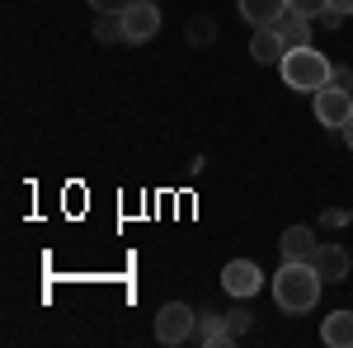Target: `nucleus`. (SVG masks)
I'll return each instance as SVG.
<instances>
[{"label":"nucleus","mask_w":353,"mask_h":348,"mask_svg":"<svg viewBox=\"0 0 353 348\" xmlns=\"http://www.w3.org/2000/svg\"><path fill=\"white\" fill-rule=\"evenodd\" d=\"M321 273L316 264H301V259H283V268L273 273V301H278V311H288V316H306L316 301H321Z\"/></svg>","instance_id":"1"},{"label":"nucleus","mask_w":353,"mask_h":348,"mask_svg":"<svg viewBox=\"0 0 353 348\" xmlns=\"http://www.w3.org/2000/svg\"><path fill=\"white\" fill-rule=\"evenodd\" d=\"M278 71H283V85L297 90V94H316V90H325L330 76H334L330 57L316 52V48H288V57L278 61Z\"/></svg>","instance_id":"2"},{"label":"nucleus","mask_w":353,"mask_h":348,"mask_svg":"<svg viewBox=\"0 0 353 348\" xmlns=\"http://www.w3.org/2000/svg\"><path fill=\"white\" fill-rule=\"evenodd\" d=\"M193 325H198V311H189L184 301H165L161 316H156V339L161 344H189L193 339Z\"/></svg>","instance_id":"3"},{"label":"nucleus","mask_w":353,"mask_h":348,"mask_svg":"<svg viewBox=\"0 0 353 348\" xmlns=\"http://www.w3.org/2000/svg\"><path fill=\"white\" fill-rule=\"evenodd\" d=\"M311 99H316V123H321V127H339V132H344V123L353 118V90H344V85L330 81L325 90H316Z\"/></svg>","instance_id":"4"},{"label":"nucleus","mask_w":353,"mask_h":348,"mask_svg":"<svg viewBox=\"0 0 353 348\" xmlns=\"http://www.w3.org/2000/svg\"><path fill=\"white\" fill-rule=\"evenodd\" d=\"M161 33V5L156 0H137L123 10V38L128 43H151Z\"/></svg>","instance_id":"5"},{"label":"nucleus","mask_w":353,"mask_h":348,"mask_svg":"<svg viewBox=\"0 0 353 348\" xmlns=\"http://www.w3.org/2000/svg\"><path fill=\"white\" fill-rule=\"evenodd\" d=\"M221 287H226V296L245 301V296H254L264 287V273H259L254 259H231V264L221 268Z\"/></svg>","instance_id":"6"},{"label":"nucleus","mask_w":353,"mask_h":348,"mask_svg":"<svg viewBox=\"0 0 353 348\" xmlns=\"http://www.w3.org/2000/svg\"><path fill=\"white\" fill-rule=\"evenodd\" d=\"M193 339H198V344H208V348H226V344H236V339H231V325H226V311H198Z\"/></svg>","instance_id":"7"},{"label":"nucleus","mask_w":353,"mask_h":348,"mask_svg":"<svg viewBox=\"0 0 353 348\" xmlns=\"http://www.w3.org/2000/svg\"><path fill=\"white\" fill-rule=\"evenodd\" d=\"M311 264H316V273H321L325 283H344V278H349V268H353V254L344 249V245H321Z\"/></svg>","instance_id":"8"},{"label":"nucleus","mask_w":353,"mask_h":348,"mask_svg":"<svg viewBox=\"0 0 353 348\" xmlns=\"http://www.w3.org/2000/svg\"><path fill=\"white\" fill-rule=\"evenodd\" d=\"M278 249H283V259H301V264H311L316 249H321V240H316L311 226H288L283 240H278Z\"/></svg>","instance_id":"9"},{"label":"nucleus","mask_w":353,"mask_h":348,"mask_svg":"<svg viewBox=\"0 0 353 348\" xmlns=\"http://www.w3.org/2000/svg\"><path fill=\"white\" fill-rule=\"evenodd\" d=\"M250 57L259 61V66H278L283 57H288V43L278 38V28H254V38H250Z\"/></svg>","instance_id":"10"},{"label":"nucleus","mask_w":353,"mask_h":348,"mask_svg":"<svg viewBox=\"0 0 353 348\" xmlns=\"http://www.w3.org/2000/svg\"><path fill=\"white\" fill-rule=\"evenodd\" d=\"M241 14L250 28H269L288 14V0H241Z\"/></svg>","instance_id":"11"},{"label":"nucleus","mask_w":353,"mask_h":348,"mask_svg":"<svg viewBox=\"0 0 353 348\" xmlns=\"http://www.w3.org/2000/svg\"><path fill=\"white\" fill-rule=\"evenodd\" d=\"M321 339L330 348H353V311H330L321 320Z\"/></svg>","instance_id":"12"},{"label":"nucleus","mask_w":353,"mask_h":348,"mask_svg":"<svg viewBox=\"0 0 353 348\" xmlns=\"http://www.w3.org/2000/svg\"><path fill=\"white\" fill-rule=\"evenodd\" d=\"M311 24H316V19H306V14H297V10H288L273 28H278V38H283L288 48H311Z\"/></svg>","instance_id":"13"},{"label":"nucleus","mask_w":353,"mask_h":348,"mask_svg":"<svg viewBox=\"0 0 353 348\" xmlns=\"http://www.w3.org/2000/svg\"><path fill=\"white\" fill-rule=\"evenodd\" d=\"M94 38H99V43H128V38H123V14H113V10L94 14Z\"/></svg>","instance_id":"14"},{"label":"nucleus","mask_w":353,"mask_h":348,"mask_svg":"<svg viewBox=\"0 0 353 348\" xmlns=\"http://www.w3.org/2000/svg\"><path fill=\"white\" fill-rule=\"evenodd\" d=\"M189 43H193V48H208V43H217V24H212L208 14H203V19H193V24H189Z\"/></svg>","instance_id":"15"},{"label":"nucleus","mask_w":353,"mask_h":348,"mask_svg":"<svg viewBox=\"0 0 353 348\" xmlns=\"http://www.w3.org/2000/svg\"><path fill=\"white\" fill-rule=\"evenodd\" d=\"M288 10H297V14H306V19H321L330 10V0H288Z\"/></svg>","instance_id":"16"},{"label":"nucleus","mask_w":353,"mask_h":348,"mask_svg":"<svg viewBox=\"0 0 353 348\" xmlns=\"http://www.w3.org/2000/svg\"><path fill=\"white\" fill-rule=\"evenodd\" d=\"M226 325H231V339H241L245 329H250V325H254V316H250V311H241V306H236V311H226Z\"/></svg>","instance_id":"17"},{"label":"nucleus","mask_w":353,"mask_h":348,"mask_svg":"<svg viewBox=\"0 0 353 348\" xmlns=\"http://www.w3.org/2000/svg\"><path fill=\"white\" fill-rule=\"evenodd\" d=\"M128 5H137V0H90V10H94V14H104V10H113V14H123Z\"/></svg>","instance_id":"18"},{"label":"nucleus","mask_w":353,"mask_h":348,"mask_svg":"<svg viewBox=\"0 0 353 348\" xmlns=\"http://www.w3.org/2000/svg\"><path fill=\"white\" fill-rule=\"evenodd\" d=\"M334 85H344V90H353V66H334V76H330Z\"/></svg>","instance_id":"19"},{"label":"nucleus","mask_w":353,"mask_h":348,"mask_svg":"<svg viewBox=\"0 0 353 348\" xmlns=\"http://www.w3.org/2000/svg\"><path fill=\"white\" fill-rule=\"evenodd\" d=\"M344 19H349V14H339V10H334V5H330L325 14H321V24H325V28H339V24H344Z\"/></svg>","instance_id":"20"},{"label":"nucleus","mask_w":353,"mask_h":348,"mask_svg":"<svg viewBox=\"0 0 353 348\" xmlns=\"http://www.w3.org/2000/svg\"><path fill=\"white\" fill-rule=\"evenodd\" d=\"M330 5H334L339 14H353V0H330Z\"/></svg>","instance_id":"21"},{"label":"nucleus","mask_w":353,"mask_h":348,"mask_svg":"<svg viewBox=\"0 0 353 348\" xmlns=\"http://www.w3.org/2000/svg\"><path fill=\"white\" fill-rule=\"evenodd\" d=\"M344 141H349V151H353V118L344 123Z\"/></svg>","instance_id":"22"},{"label":"nucleus","mask_w":353,"mask_h":348,"mask_svg":"<svg viewBox=\"0 0 353 348\" xmlns=\"http://www.w3.org/2000/svg\"><path fill=\"white\" fill-rule=\"evenodd\" d=\"M156 5H161V0H156Z\"/></svg>","instance_id":"23"}]
</instances>
